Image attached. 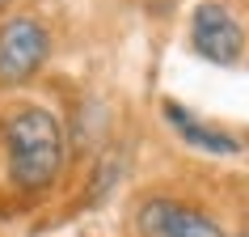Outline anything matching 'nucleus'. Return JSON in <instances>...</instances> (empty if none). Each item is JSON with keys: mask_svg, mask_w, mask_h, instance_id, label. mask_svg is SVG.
<instances>
[{"mask_svg": "<svg viewBox=\"0 0 249 237\" xmlns=\"http://www.w3.org/2000/svg\"><path fill=\"white\" fill-rule=\"evenodd\" d=\"M190 42H195V51L203 55L207 64H220V68L241 64V55H245V30H241V21L232 17V9L220 4V0H203L195 9Z\"/></svg>", "mask_w": 249, "mask_h": 237, "instance_id": "nucleus-2", "label": "nucleus"}, {"mask_svg": "<svg viewBox=\"0 0 249 237\" xmlns=\"http://www.w3.org/2000/svg\"><path fill=\"white\" fill-rule=\"evenodd\" d=\"M4 148L9 174L21 191H42L64 170V127L42 106H26L4 118Z\"/></svg>", "mask_w": 249, "mask_h": 237, "instance_id": "nucleus-1", "label": "nucleus"}, {"mask_svg": "<svg viewBox=\"0 0 249 237\" xmlns=\"http://www.w3.org/2000/svg\"><path fill=\"white\" fill-rule=\"evenodd\" d=\"M135 224H140V237H224L220 224L207 212L178 203V199H165V195L144 199L140 212H135Z\"/></svg>", "mask_w": 249, "mask_h": 237, "instance_id": "nucleus-4", "label": "nucleus"}, {"mask_svg": "<svg viewBox=\"0 0 249 237\" xmlns=\"http://www.w3.org/2000/svg\"><path fill=\"white\" fill-rule=\"evenodd\" d=\"M51 39L38 17H13L0 26V85H21L42 68Z\"/></svg>", "mask_w": 249, "mask_h": 237, "instance_id": "nucleus-3", "label": "nucleus"}, {"mask_svg": "<svg viewBox=\"0 0 249 237\" xmlns=\"http://www.w3.org/2000/svg\"><path fill=\"white\" fill-rule=\"evenodd\" d=\"M241 237H249V233H241Z\"/></svg>", "mask_w": 249, "mask_h": 237, "instance_id": "nucleus-6", "label": "nucleus"}, {"mask_svg": "<svg viewBox=\"0 0 249 237\" xmlns=\"http://www.w3.org/2000/svg\"><path fill=\"white\" fill-rule=\"evenodd\" d=\"M165 118H169L173 132L182 136L190 148H198V153H211V157H236V153H241V140H236V136H228V132H220V127L203 123V118H195L178 102H165Z\"/></svg>", "mask_w": 249, "mask_h": 237, "instance_id": "nucleus-5", "label": "nucleus"}, {"mask_svg": "<svg viewBox=\"0 0 249 237\" xmlns=\"http://www.w3.org/2000/svg\"><path fill=\"white\" fill-rule=\"evenodd\" d=\"M0 4H4V0H0Z\"/></svg>", "mask_w": 249, "mask_h": 237, "instance_id": "nucleus-7", "label": "nucleus"}]
</instances>
